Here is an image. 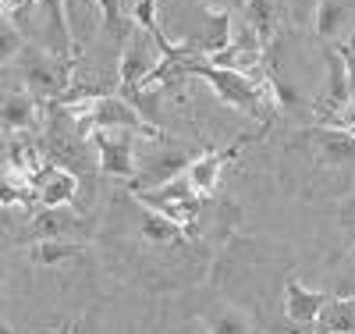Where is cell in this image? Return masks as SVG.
Wrapping results in <instances>:
<instances>
[{"label": "cell", "mask_w": 355, "mask_h": 334, "mask_svg": "<svg viewBox=\"0 0 355 334\" xmlns=\"http://www.w3.org/2000/svg\"><path fill=\"white\" fill-rule=\"evenodd\" d=\"M306 135L313 142V157H316L320 167H331V171H352L355 167V135L352 132L320 125Z\"/></svg>", "instance_id": "9c48e42d"}, {"label": "cell", "mask_w": 355, "mask_h": 334, "mask_svg": "<svg viewBox=\"0 0 355 334\" xmlns=\"http://www.w3.org/2000/svg\"><path fill=\"white\" fill-rule=\"evenodd\" d=\"M132 199L146 210H157L167 221H174L178 228H185L189 238L199 235V221H202V196L192 189L189 174H182L171 185H160V189H150V192H132Z\"/></svg>", "instance_id": "277c9868"}, {"label": "cell", "mask_w": 355, "mask_h": 334, "mask_svg": "<svg viewBox=\"0 0 355 334\" xmlns=\"http://www.w3.org/2000/svg\"><path fill=\"white\" fill-rule=\"evenodd\" d=\"M338 53L345 57V65H348V78H352V97H355V33L348 36L345 47H338Z\"/></svg>", "instance_id": "ffe728a7"}, {"label": "cell", "mask_w": 355, "mask_h": 334, "mask_svg": "<svg viewBox=\"0 0 355 334\" xmlns=\"http://www.w3.org/2000/svg\"><path fill=\"white\" fill-rule=\"evenodd\" d=\"M348 8H352L348 0H320V4H316V36L320 40L338 36V28L348 18Z\"/></svg>", "instance_id": "e0dca14e"}, {"label": "cell", "mask_w": 355, "mask_h": 334, "mask_svg": "<svg viewBox=\"0 0 355 334\" xmlns=\"http://www.w3.org/2000/svg\"><path fill=\"white\" fill-rule=\"evenodd\" d=\"M199 334H210V331H206V327H202V324H199Z\"/></svg>", "instance_id": "cb8c5ba5"}, {"label": "cell", "mask_w": 355, "mask_h": 334, "mask_svg": "<svg viewBox=\"0 0 355 334\" xmlns=\"http://www.w3.org/2000/svg\"><path fill=\"white\" fill-rule=\"evenodd\" d=\"M28 235L36 242H46V238L71 242V238H89L93 228H89V221L75 206H40L36 214L28 217Z\"/></svg>", "instance_id": "52a82bcc"}, {"label": "cell", "mask_w": 355, "mask_h": 334, "mask_svg": "<svg viewBox=\"0 0 355 334\" xmlns=\"http://www.w3.org/2000/svg\"><path fill=\"white\" fill-rule=\"evenodd\" d=\"M331 295H323L316 288H306L299 278H288L284 285V313L291 324H306V327H316V320L327 310Z\"/></svg>", "instance_id": "7c38bea8"}, {"label": "cell", "mask_w": 355, "mask_h": 334, "mask_svg": "<svg viewBox=\"0 0 355 334\" xmlns=\"http://www.w3.org/2000/svg\"><path fill=\"white\" fill-rule=\"evenodd\" d=\"M242 22L259 36V43L270 50L277 33H281V22H284V0H245Z\"/></svg>", "instance_id": "4fadbf2b"}, {"label": "cell", "mask_w": 355, "mask_h": 334, "mask_svg": "<svg viewBox=\"0 0 355 334\" xmlns=\"http://www.w3.org/2000/svg\"><path fill=\"white\" fill-rule=\"evenodd\" d=\"M227 0H202V8H214V11H224Z\"/></svg>", "instance_id": "7402d4cb"}, {"label": "cell", "mask_w": 355, "mask_h": 334, "mask_svg": "<svg viewBox=\"0 0 355 334\" xmlns=\"http://www.w3.org/2000/svg\"><path fill=\"white\" fill-rule=\"evenodd\" d=\"M316 334H355V295H334L316 320Z\"/></svg>", "instance_id": "9a60e30c"}, {"label": "cell", "mask_w": 355, "mask_h": 334, "mask_svg": "<svg viewBox=\"0 0 355 334\" xmlns=\"http://www.w3.org/2000/svg\"><path fill=\"white\" fill-rule=\"evenodd\" d=\"M33 192H36V206H75L82 196V178L61 164H43L33 174Z\"/></svg>", "instance_id": "ba28073f"}, {"label": "cell", "mask_w": 355, "mask_h": 334, "mask_svg": "<svg viewBox=\"0 0 355 334\" xmlns=\"http://www.w3.org/2000/svg\"><path fill=\"white\" fill-rule=\"evenodd\" d=\"M160 60H164V53L157 47V36L135 25V33L128 36V43L121 50V60H117V85H121L125 100H135L142 93V85L160 68Z\"/></svg>", "instance_id": "5b68a950"}, {"label": "cell", "mask_w": 355, "mask_h": 334, "mask_svg": "<svg viewBox=\"0 0 355 334\" xmlns=\"http://www.w3.org/2000/svg\"><path fill=\"white\" fill-rule=\"evenodd\" d=\"M252 135H245V139H239L234 146H227V149H206V153H199L196 160H192V167H189V181H192V189L206 199V196H214L217 189H220V178H224V171H227V164L242 153V146L249 142Z\"/></svg>", "instance_id": "8fae6325"}, {"label": "cell", "mask_w": 355, "mask_h": 334, "mask_svg": "<svg viewBox=\"0 0 355 334\" xmlns=\"http://www.w3.org/2000/svg\"><path fill=\"white\" fill-rule=\"evenodd\" d=\"M4 4V15H11V18H18L25 8H33V4H40V0H0Z\"/></svg>", "instance_id": "44dd1931"}, {"label": "cell", "mask_w": 355, "mask_h": 334, "mask_svg": "<svg viewBox=\"0 0 355 334\" xmlns=\"http://www.w3.org/2000/svg\"><path fill=\"white\" fill-rule=\"evenodd\" d=\"M68 110L78 121L82 135H93V132H139L146 139L164 135L157 125H150V117H146L132 100H125L121 93H107V97H96V100L68 103Z\"/></svg>", "instance_id": "7a4b0ae2"}, {"label": "cell", "mask_w": 355, "mask_h": 334, "mask_svg": "<svg viewBox=\"0 0 355 334\" xmlns=\"http://www.w3.org/2000/svg\"><path fill=\"white\" fill-rule=\"evenodd\" d=\"M43 121H46V103H40L33 93L25 89H11L4 93V103H0V125H4V135L15 132H43Z\"/></svg>", "instance_id": "30bf717a"}, {"label": "cell", "mask_w": 355, "mask_h": 334, "mask_svg": "<svg viewBox=\"0 0 355 334\" xmlns=\"http://www.w3.org/2000/svg\"><path fill=\"white\" fill-rule=\"evenodd\" d=\"M57 334H75V324H64V327L57 331Z\"/></svg>", "instance_id": "603a6c76"}, {"label": "cell", "mask_w": 355, "mask_h": 334, "mask_svg": "<svg viewBox=\"0 0 355 334\" xmlns=\"http://www.w3.org/2000/svg\"><path fill=\"white\" fill-rule=\"evenodd\" d=\"M196 157L199 153H189V149L167 142L164 135L146 139V146H139V167H135L132 192H150V189L171 185V181H178L182 174H189Z\"/></svg>", "instance_id": "3957f363"}, {"label": "cell", "mask_w": 355, "mask_h": 334, "mask_svg": "<svg viewBox=\"0 0 355 334\" xmlns=\"http://www.w3.org/2000/svg\"><path fill=\"white\" fill-rule=\"evenodd\" d=\"M0 50H4V68L11 65V60L25 50V40H21V28H18V22L11 18V15H4L0 18Z\"/></svg>", "instance_id": "d6986e66"}, {"label": "cell", "mask_w": 355, "mask_h": 334, "mask_svg": "<svg viewBox=\"0 0 355 334\" xmlns=\"http://www.w3.org/2000/svg\"><path fill=\"white\" fill-rule=\"evenodd\" d=\"M210 334H252V317L245 313V310H220V313H214V317H206V320H199Z\"/></svg>", "instance_id": "ac0fdd59"}, {"label": "cell", "mask_w": 355, "mask_h": 334, "mask_svg": "<svg viewBox=\"0 0 355 334\" xmlns=\"http://www.w3.org/2000/svg\"><path fill=\"white\" fill-rule=\"evenodd\" d=\"M75 65H78L75 53H57L50 47H25L8 68L21 78L25 93H33L40 103H57L75 85Z\"/></svg>", "instance_id": "6da1fadb"}, {"label": "cell", "mask_w": 355, "mask_h": 334, "mask_svg": "<svg viewBox=\"0 0 355 334\" xmlns=\"http://www.w3.org/2000/svg\"><path fill=\"white\" fill-rule=\"evenodd\" d=\"M85 246H78V242H61V238H46V242H36L33 253H28V260H33L36 267H57V263H68V260H78Z\"/></svg>", "instance_id": "2e32d148"}, {"label": "cell", "mask_w": 355, "mask_h": 334, "mask_svg": "<svg viewBox=\"0 0 355 334\" xmlns=\"http://www.w3.org/2000/svg\"><path fill=\"white\" fill-rule=\"evenodd\" d=\"M100 153V171L117 181H135L139 167V132H93L89 135Z\"/></svg>", "instance_id": "8992f818"}, {"label": "cell", "mask_w": 355, "mask_h": 334, "mask_svg": "<svg viewBox=\"0 0 355 334\" xmlns=\"http://www.w3.org/2000/svg\"><path fill=\"white\" fill-rule=\"evenodd\" d=\"M352 242H355V231H352Z\"/></svg>", "instance_id": "d4e9b609"}, {"label": "cell", "mask_w": 355, "mask_h": 334, "mask_svg": "<svg viewBox=\"0 0 355 334\" xmlns=\"http://www.w3.org/2000/svg\"><path fill=\"white\" fill-rule=\"evenodd\" d=\"M139 235L150 242V246H160V249H167V246H185V242H189L185 228H178L174 221H167L164 214H157V210H146V206H142V217H139Z\"/></svg>", "instance_id": "5bb4252c"}]
</instances>
